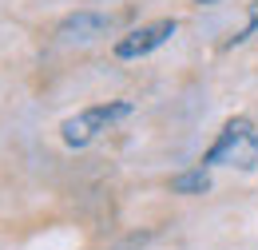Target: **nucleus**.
I'll return each mask as SVG.
<instances>
[{
  "instance_id": "1",
  "label": "nucleus",
  "mask_w": 258,
  "mask_h": 250,
  "mask_svg": "<svg viewBox=\"0 0 258 250\" xmlns=\"http://www.w3.org/2000/svg\"><path fill=\"white\" fill-rule=\"evenodd\" d=\"M203 167H234V171H254L258 167V127L242 115L226 119L219 139L203 155Z\"/></svg>"
},
{
  "instance_id": "2",
  "label": "nucleus",
  "mask_w": 258,
  "mask_h": 250,
  "mask_svg": "<svg viewBox=\"0 0 258 250\" xmlns=\"http://www.w3.org/2000/svg\"><path fill=\"white\" fill-rule=\"evenodd\" d=\"M127 115H131L127 99H107V103H96V107H84V111L68 115L64 123H60V139H64L68 147H88V143H96L103 131H111Z\"/></svg>"
},
{
  "instance_id": "3",
  "label": "nucleus",
  "mask_w": 258,
  "mask_h": 250,
  "mask_svg": "<svg viewBox=\"0 0 258 250\" xmlns=\"http://www.w3.org/2000/svg\"><path fill=\"white\" fill-rule=\"evenodd\" d=\"M175 32H179V20H151V24H139V28H131L127 36L115 40V56H119V60H139V56L163 48Z\"/></svg>"
},
{
  "instance_id": "4",
  "label": "nucleus",
  "mask_w": 258,
  "mask_h": 250,
  "mask_svg": "<svg viewBox=\"0 0 258 250\" xmlns=\"http://www.w3.org/2000/svg\"><path fill=\"white\" fill-rule=\"evenodd\" d=\"M107 28H111V20H107V16H99V12H72L68 20H60L56 36L68 40V44H88V40L107 36Z\"/></svg>"
},
{
  "instance_id": "5",
  "label": "nucleus",
  "mask_w": 258,
  "mask_h": 250,
  "mask_svg": "<svg viewBox=\"0 0 258 250\" xmlns=\"http://www.w3.org/2000/svg\"><path fill=\"white\" fill-rule=\"evenodd\" d=\"M171 191L175 195H203V191H211V167H195V171H183V175H175L171 179Z\"/></svg>"
},
{
  "instance_id": "6",
  "label": "nucleus",
  "mask_w": 258,
  "mask_h": 250,
  "mask_svg": "<svg viewBox=\"0 0 258 250\" xmlns=\"http://www.w3.org/2000/svg\"><path fill=\"white\" fill-rule=\"evenodd\" d=\"M250 32H258V0L250 4V20H246V28H242V36H238V40H246Z\"/></svg>"
},
{
  "instance_id": "7",
  "label": "nucleus",
  "mask_w": 258,
  "mask_h": 250,
  "mask_svg": "<svg viewBox=\"0 0 258 250\" xmlns=\"http://www.w3.org/2000/svg\"><path fill=\"white\" fill-rule=\"evenodd\" d=\"M199 4H219V0H199Z\"/></svg>"
}]
</instances>
